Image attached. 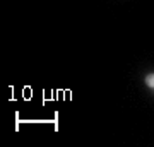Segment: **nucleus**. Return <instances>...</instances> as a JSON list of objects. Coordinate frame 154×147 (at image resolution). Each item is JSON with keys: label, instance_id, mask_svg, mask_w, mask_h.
I'll return each mask as SVG.
<instances>
[{"label": "nucleus", "instance_id": "1", "mask_svg": "<svg viewBox=\"0 0 154 147\" xmlns=\"http://www.w3.org/2000/svg\"><path fill=\"white\" fill-rule=\"evenodd\" d=\"M144 82H146V86H147L149 89H154V72L152 74H147L146 79H144Z\"/></svg>", "mask_w": 154, "mask_h": 147}]
</instances>
